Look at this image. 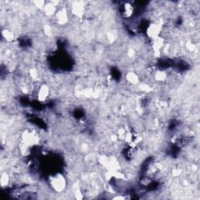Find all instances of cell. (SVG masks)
<instances>
[{
  "mask_svg": "<svg viewBox=\"0 0 200 200\" xmlns=\"http://www.w3.org/2000/svg\"><path fill=\"white\" fill-rule=\"evenodd\" d=\"M49 93V89L48 86H46L45 84H43L40 87L38 91V98L39 99V101H45L48 97Z\"/></svg>",
  "mask_w": 200,
  "mask_h": 200,
  "instance_id": "1",
  "label": "cell"
},
{
  "mask_svg": "<svg viewBox=\"0 0 200 200\" xmlns=\"http://www.w3.org/2000/svg\"><path fill=\"white\" fill-rule=\"evenodd\" d=\"M127 80L132 84H136L138 83V76L134 73H129L127 76Z\"/></svg>",
  "mask_w": 200,
  "mask_h": 200,
  "instance_id": "2",
  "label": "cell"
},
{
  "mask_svg": "<svg viewBox=\"0 0 200 200\" xmlns=\"http://www.w3.org/2000/svg\"><path fill=\"white\" fill-rule=\"evenodd\" d=\"M9 177L8 174L6 172H5L4 174H2V177H1V184H2V186L3 187L4 185H7L8 183H9Z\"/></svg>",
  "mask_w": 200,
  "mask_h": 200,
  "instance_id": "3",
  "label": "cell"
}]
</instances>
